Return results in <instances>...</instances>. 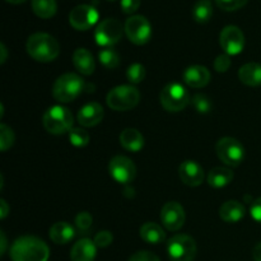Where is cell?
Here are the masks:
<instances>
[{
    "label": "cell",
    "instance_id": "cell-1",
    "mask_svg": "<svg viewBox=\"0 0 261 261\" xmlns=\"http://www.w3.org/2000/svg\"><path fill=\"white\" fill-rule=\"evenodd\" d=\"M50 256L48 246L35 236H22L10 247L13 261H47Z\"/></svg>",
    "mask_w": 261,
    "mask_h": 261
},
{
    "label": "cell",
    "instance_id": "cell-2",
    "mask_svg": "<svg viewBox=\"0 0 261 261\" xmlns=\"http://www.w3.org/2000/svg\"><path fill=\"white\" fill-rule=\"evenodd\" d=\"M28 55L40 63H50L55 60L60 53V45L48 33L37 32L30 36L27 41Z\"/></svg>",
    "mask_w": 261,
    "mask_h": 261
},
{
    "label": "cell",
    "instance_id": "cell-3",
    "mask_svg": "<svg viewBox=\"0 0 261 261\" xmlns=\"http://www.w3.org/2000/svg\"><path fill=\"white\" fill-rule=\"evenodd\" d=\"M84 89V82L74 73H66L59 76L53 87V96L61 103L74 101Z\"/></svg>",
    "mask_w": 261,
    "mask_h": 261
},
{
    "label": "cell",
    "instance_id": "cell-4",
    "mask_svg": "<svg viewBox=\"0 0 261 261\" xmlns=\"http://www.w3.org/2000/svg\"><path fill=\"white\" fill-rule=\"evenodd\" d=\"M43 126L50 134L60 135L73 129V115L64 106H53L43 115Z\"/></svg>",
    "mask_w": 261,
    "mask_h": 261
},
{
    "label": "cell",
    "instance_id": "cell-5",
    "mask_svg": "<svg viewBox=\"0 0 261 261\" xmlns=\"http://www.w3.org/2000/svg\"><path fill=\"white\" fill-rule=\"evenodd\" d=\"M140 93L133 86H119L107 94V105L115 111H127L139 103Z\"/></svg>",
    "mask_w": 261,
    "mask_h": 261
},
{
    "label": "cell",
    "instance_id": "cell-6",
    "mask_svg": "<svg viewBox=\"0 0 261 261\" xmlns=\"http://www.w3.org/2000/svg\"><path fill=\"white\" fill-rule=\"evenodd\" d=\"M161 105L168 112H178L185 109L190 102L189 92L182 84L170 83L161 92Z\"/></svg>",
    "mask_w": 261,
    "mask_h": 261
},
{
    "label": "cell",
    "instance_id": "cell-7",
    "mask_svg": "<svg viewBox=\"0 0 261 261\" xmlns=\"http://www.w3.org/2000/svg\"><path fill=\"white\" fill-rule=\"evenodd\" d=\"M171 261H193L196 255V244L188 234H176L167 244Z\"/></svg>",
    "mask_w": 261,
    "mask_h": 261
},
{
    "label": "cell",
    "instance_id": "cell-8",
    "mask_svg": "<svg viewBox=\"0 0 261 261\" xmlns=\"http://www.w3.org/2000/svg\"><path fill=\"white\" fill-rule=\"evenodd\" d=\"M219 160L228 166H239L245 158V148L234 138H222L216 145Z\"/></svg>",
    "mask_w": 261,
    "mask_h": 261
},
{
    "label": "cell",
    "instance_id": "cell-9",
    "mask_svg": "<svg viewBox=\"0 0 261 261\" xmlns=\"http://www.w3.org/2000/svg\"><path fill=\"white\" fill-rule=\"evenodd\" d=\"M127 38L135 45H145L152 37V27L149 20L143 15H132L124 25Z\"/></svg>",
    "mask_w": 261,
    "mask_h": 261
},
{
    "label": "cell",
    "instance_id": "cell-10",
    "mask_svg": "<svg viewBox=\"0 0 261 261\" xmlns=\"http://www.w3.org/2000/svg\"><path fill=\"white\" fill-rule=\"evenodd\" d=\"M122 31L125 30L119 20L114 19V18H107L97 25L94 38L99 46L110 47V46H114L115 43L121 40Z\"/></svg>",
    "mask_w": 261,
    "mask_h": 261
},
{
    "label": "cell",
    "instance_id": "cell-11",
    "mask_svg": "<svg viewBox=\"0 0 261 261\" xmlns=\"http://www.w3.org/2000/svg\"><path fill=\"white\" fill-rule=\"evenodd\" d=\"M98 20V12L92 5H76L69 14V23L78 31H87L93 27Z\"/></svg>",
    "mask_w": 261,
    "mask_h": 261
},
{
    "label": "cell",
    "instance_id": "cell-12",
    "mask_svg": "<svg viewBox=\"0 0 261 261\" xmlns=\"http://www.w3.org/2000/svg\"><path fill=\"white\" fill-rule=\"evenodd\" d=\"M110 175L120 184L132 182L137 175V167L132 160L124 155H116L110 161Z\"/></svg>",
    "mask_w": 261,
    "mask_h": 261
},
{
    "label": "cell",
    "instance_id": "cell-13",
    "mask_svg": "<svg viewBox=\"0 0 261 261\" xmlns=\"http://www.w3.org/2000/svg\"><path fill=\"white\" fill-rule=\"evenodd\" d=\"M221 46L227 55H239L245 47V35L236 25H227L222 30Z\"/></svg>",
    "mask_w": 261,
    "mask_h": 261
},
{
    "label": "cell",
    "instance_id": "cell-14",
    "mask_svg": "<svg viewBox=\"0 0 261 261\" xmlns=\"http://www.w3.org/2000/svg\"><path fill=\"white\" fill-rule=\"evenodd\" d=\"M161 221L168 231H178L185 223V211L177 201H168L161 212Z\"/></svg>",
    "mask_w": 261,
    "mask_h": 261
},
{
    "label": "cell",
    "instance_id": "cell-15",
    "mask_svg": "<svg viewBox=\"0 0 261 261\" xmlns=\"http://www.w3.org/2000/svg\"><path fill=\"white\" fill-rule=\"evenodd\" d=\"M180 178L185 185L195 188L204 181V170L195 161H185L178 168Z\"/></svg>",
    "mask_w": 261,
    "mask_h": 261
},
{
    "label": "cell",
    "instance_id": "cell-16",
    "mask_svg": "<svg viewBox=\"0 0 261 261\" xmlns=\"http://www.w3.org/2000/svg\"><path fill=\"white\" fill-rule=\"evenodd\" d=\"M103 119V109L97 102H89L84 105L78 112V121L82 126H96Z\"/></svg>",
    "mask_w": 261,
    "mask_h": 261
},
{
    "label": "cell",
    "instance_id": "cell-17",
    "mask_svg": "<svg viewBox=\"0 0 261 261\" xmlns=\"http://www.w3.org/2000/svg\"><path fill=\"white\" fill-rule=\"evenodd\" d=\"M184 82L191 88H203L211 81V73L205 66L193 65L189 66L182 74Z\"/></svg>",
    "mask_w": 261,
    "mask_h": 261
},
{
    "label": "cell",
    "instance_id": "cell-18",
    "mask_svg": "<svg viewBox=\"0 0 261 261\" xmlns=\"http://www.w3.org/2000/svg\"><path fill=\"white\" fill-rule=\"evenodd\" d=\"M97 254V246L94 241L89 239H82L74 244L70 251L71 261H94Z\"/></svg>",
    "mask_w": 261,
    "mask_h": 261
},
{
    "label": "cell",
    "instance_id": "cell-19",
    "mask_svg": "<svg viewBox=\"0 0 261 261\" xmlns=\"http://www.w3.org/2000/svg\"><path fill=\"white\" fill-rule=\"evenodd\" d=\"M73 64L76 70L83 75L93 74L96 64H94L93 55L87 48H76L73 54Z\"/></svg>",
    "mask_w": 261,
    "mask_h": 261
},
{
    "label": "cell",
    "instance_id": "cell-20",
    "mask_svg": "<svg viewBox=\"0 0 261 261\" xmlns=\"http://www.w3.org/2000/svg\"><path fill=\"white\" fill-rule=\"evenodd\" d=\"M245 213H246L245 205L237 200L226 201L219 209V216L227 223H236L241 221L245 217Z\"/></svg>",
    "mask_w": 261,
    "mask_h": 261
},
{
    "label": "cell",
    "instance_id": "cell-21",
    "mask_svg": "<svg viewBox=\"0 0 261 261\" xmlns=\"http://www.w3.org/2000/svg\"><path fill=\"white\" fill-rule=\"evenodd\" d=\"M75 236V229L68 222H58L50 228V239L56 245H65Z\"/></svg>",
    "mask_w": 261,
    "mask_h": 261
},
{
    "label": "cell",
    "instance_id": "cell-22",
    "mask_svg": "<svg viewBox=\"0 0 261 261\" xmlns=\"http://www.w3.org/2000/svg\"><path fill=\"white\" fill-rule=\"evenodd\" d=\"M120 143L129 152H139L144 147V138L137 129L127 127L120 134Z\"/></svg>",
    "mask_w": 261,
    "mask_h": 261
},
{
    "label": "cell",
    "instance_id": "cell-23",
    "mask_svg": "<svg viewBox=\"0 0 261 261\" xmlns=\"http://www.w3.org/2000/svg\"><path fill=\"white\" fill-rule=\"evenodd\" d=\"M240 81L250 87L261 86V65L257 63H249L241 66L239 71Z\"/></svg>",
    "mask_w": 261,
    "mask_h": 261
},
{
    "label": "cell",
    "instance_id": "cell-24",
    "mask_svg": "<svg viewBox=\"0 0 261 261\" xmlns=\"http://www.w3.org/2000/svg\"><path fill=\"white\" fill-rule=\"evenodd\" d=\"M140 237L147 244L158 245L165 241L166 234L163 232L162 227L155 223H152V222H148V223L143 224L142 228H140Z\"/></svg>",
    "mask_w": 261,
    "mask_h": 261
},
{
    "label": "cell",
    "instance_id": "cell-25",
    "mask_svg": "<svg viewBox=\"0 0 261 261\" xmlns=\"http://www.w3.org/2000/svg\"><path fill=\"white\" fill-rule=\"evenodd\" d=\"M233 180V172L229 168L216 167L209 172L208 184L212 188L221 189L228 185Z\"/></svg>",
    "mask_w": 261,
    "mask_h": 261
},
{
    "label": "cell",
    "instance_id": "cell-26",
    "mask_svg": "<svg viewBox=\"0 0 261 261\" xmlns=\"http://www.w3.org/2000/svg\"><path fill=\"white\" fill-rule=\"evenodd\" d=\"M32 9L37 17L48 19L56 14L58 4L56 0H32Z\"/></svg>",
    "mask_w": 261,
    "mask_h": 261
},
{
    "label": "cell",
    "instance_id": "cell-27",
    "mask_svg": "<svg viewBox=\"0 0 261 261\" xmlns=\"http://www.w3.org/2000/svg\"><path fill=\"white\" fill-rule=\"evenodd\" d=\"M213 15V4L212 0H198L193 8V17L200 24L209 22Z\"/></svg>",
    "mask_w": 261,
    "mask_h": 261
},
{
    "label": "cell",
    "instance_id": "cell-28",
    "mask_svg": "<svg viewBox=\"0 0 261 261\" xmlns=\"http://www.w3.org/2000/svg\"><path fill=\"white\" fill-rule=\"evenodd\" d=\"M98 59L99 63L106 69H116L120 64V58L117 53L110 47H106L99 51Z\"/></svg>",
    "mask_w": 261,
    "mask_h": 261
},
{
    "label": "cell",
    "instance_id": "cell-29",
    "mask_svg": "<svg viewBox=\"0 0 261 261\" xmlns=\"http://www.w3.org/2000/svg\"><path fill=\"white\" fill-rule=\"evenodd\" d=\"M69 140L74 147H86L89 143V134L82 127H73L69 132Z\"/></svg>",
    "mask_w": 261,
    "mask_h": 261
},
{
    "label": "cell",
    "instance_id": "cell-30",
    "mask_svg": "<svg viewBox=\"0 0 261 261\" xmlns=\"http://www.w3.org/2000/svg\"><path fill=\"white\" fill-rule=\"evenodd\" d=\"M14 139L15 138L13 130L5 124L0 125V149H2V152L9 149L13 143H14Z\"/></svg>",
    "mask_w": 261,
    "mask_h": 261
},
{
    "label": "cell",
    "instance_id": "cell-31",
    "mask_svg": "<svg viewBox=\"0 0 261 261\" xmlns=\"http://www.w3.org/2000/svg\"><path fill=\"white\" fill-rule=\"evenodd\" d=\"M145 76V69L142 64H133L127 68L126 70V78L130 83L133 84H138L144 79Z\"/></svg>",
    "mask_w": 261,
    "mask_h": 261
},
{
    "label": "cell",
    "instance_id": "cell-32",
    "mask_svg": "<svg viewBox=\"0 0 261 261\" xmlns=\"http://www.w3.org/2000/svg\"><path fill=\"white\" fill-rule=\"evenodd\" d=\"M191 102H193V106L195 107V110L199 114H208V112H211L212 107H213L211 99L205 94L201 93L195 94L193 97V99H191Z\"/></svg>",
    "mask_w": 261,
    "mask_h": 261
},
{
    "label": "cell",
    "instance_id": "cell-33",
    "mask_svg": "<svg viewBox=\"0 0 261 261\" xmlns=\"http://www.w3.org/2000/svg\"><path fill=\"white\" fill-rule=\"evenodd\" d=\"M92 223H93V218H92V216L88 212H81V213L76 216L75 226L76 229H78L81 233H88L89 229H91L92 227Z\"/></svg>",
    "mask_w": 261,
    "mask_h": 261
},
{
    "label": "cell",
    "instance_id": "cell-34",
    "mask_svg": "<svg viewBox=\"0 0 261 261\" xmlns=\"http://www.w3.org/2000/svg\"><path fill=\"white\" fill-rule=\"evenodd\" d=\"M247 2L249 0H216V4L226 12H233L245 7Z\"/></svg>",
    "mask_w": 261,
    "mask_h": 261
},
{
    "label": "cell",
    "instance_id": "cell-35",
    "mask_svg": "<svg viewBox=\"0 0 261 261\" xmlns=\"http://www.w3.org/2000/svg\"><path fill=\"white\" fill-rule=\"evenodd\" d=\"M114 241V236L109 231H101L94 236V244L97 247H107Z\"/></svg>",
    "mask_w": 261,
    "mask_h": 261
},
{
    "label": "cell",
    "instance_id": "cell-36",
    "mask_svg": "<svg viewBox=\"0 0 261 261\" xmlns=\"http://www.w3.org/2000/svg\"><path fill=\"white\" fill-rule=\"evenodd\" d=\"M214 69H216L218 73H224V71H227L229 69V66H231V59H229L228 55H219L218 58L214 60Z\"/></svg>",
    "mask_w": 261,
    "mask_h": 261
},
{
    "label": "cell",
    "instance_id": "cell-37",
    "mask_svg": "<svg viewBox=\"0 0 261 261\" xmlns=\"http://www.w3.org/2000/svg\"><path fill=\"white\" fill-rule=\"evenodd\" d=\"M142 0H121V10L125 14H133L140 7Z\"/></svg>",
    "mask_w": 261,
    "mask_h": 261
},
{
    "label": "cell",
    "instance_id": "cell-38",
    "mask_svg": "<svg viewBox=\"0 0 261 261\" xmlns=\"http://www.w3.org/2000/svg\"><path fill=\"white\" fill-rule=\"evenodd\" d=\"M129 261H161L160 257L150 251H138L130 257Z\"/></svg>",
    "mask_w": 261,
    "mask_h": 261
},
{
    "label": "cell",
    "instance_id": "cell-39",
    "mask_svg": "<svg viewBox=\"0 0 261 261\" xmlns=\"http://www.w3.org/2000/svg\"><path fill=\"white\" fill-rule=\"evenodd\" d=\"M250 213H251V217L257 222V223H261V198L252 201Z\"/></svg>",
    "mask_w": 261,
    "mask_h": 261
},
{
    "label": "cell",
    "instance_id": "cell-40",
    "mask_svg": "<svg viewBox=\"0 0 261 261\" xmlns=\"http://www.w3.org/2000/svg\"><path fill=\"white\" fill-rule=\"evenodd\" d=\"M0 208H2V211H0V218L4 219L8 216V213H9V206H8L7 201L3 200V199L0 200Z\"/></svg>",
    "mask_w": 261,
    "mask_h": 261
},
{
    "label": "cell",
    "instance_id": "cell-41",
    "mask_svg": "<svg viewBox=\"0 0 261 261\" xmlns=\"http://www.w3.org/2000/svg\"><path fill=\"white\" fill-rule=\"evenodd\" d=\"M0 53H2V58H0V63L4 64L5 60H7V55H8L7 47H5L4 43H0Z\"/></svg>",
    "mask_w": 261,
    "mask_h": 261
},
{
    "label": "cell",
    "instance_id": "cell-42",
    "mask_svg": "<svg viewBox=\"0 0 261 261\" xmlns=\"http://www.w3.org/2000/svg\"><path fill=\"white\" fill-rule=\"evenodd\" d=\"M254 260L261 261V242L257 244L254 249Z\"/></svg>",
    "mask_w": 261,
    "mask_h": 261
},
{
    "label": "cell",
    "instance_id": "cell-43",
    "mask_svg": "<svg viewBox=\"0 0 261 261\" xmlns=\"http://www.w3.org/2000/svg\"><path fill=\"white\" fill-rule=\"evenodd\" d=\"M0 239H2V250H0V254H4L5 250H7V239H5L4 232H0Z\"/></svg>",
    "mask_w": 261,
    "mask_h": 261
},
{
    "label": "cell",
    "instance_id": "cell-44",
    "mask_svg": "<svg viewBox=\"0 0 261 261\" xmlns=\"http://www.w3.org/2000/svg\"><path fill=\"white\" fill-rule=\"evenodd\" d=\"M5 2L10 3V4H22V3H24L25 0H5Z\"/></svg>",
    "mask_w": 261,
    "mask_h": 261
},
{
    "label": "cell",
    "instance_id": "cell-45",
    "mask_svg": "<svg viewBox=\"0 0 261 261\" xmlns=\"http://www.w3.org/2000/svg\"><path fill=\"white\" fill-rule=\"evenodd\" d=\"M109 2H115V0H109Z\"/></svg>",
    "mask_w": 261,
    "mask_h": 261
}]
</instances>
